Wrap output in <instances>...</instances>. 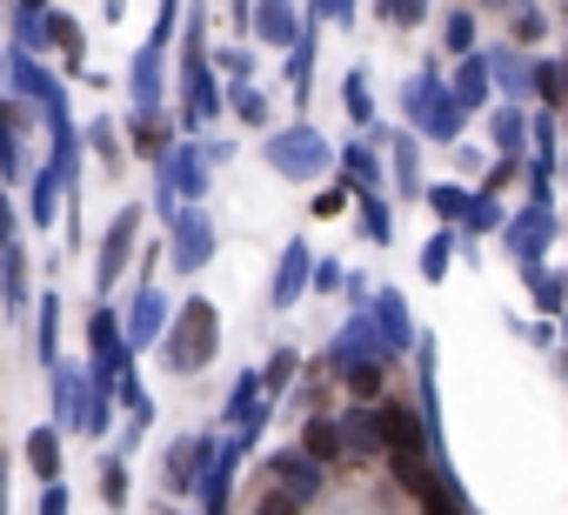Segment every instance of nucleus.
<instances>
[{"label": "nucleus", "instance_id": "obj_1", "mask_svg": "<svg viewBox=\"0 0 568 515\" xmlns=\"http://www.w3.org/2000/svg\"><path fill=\"white\" fill-rule=\"evenodd\" d=\"M207 329H214V315H207V309H187L181 342H174V362H181V368H194V362L207 355V349H201V342H207Z\"/></svg>", "mask_w": 568, "mask_h": 515}, {"label": "nucleus", "instance_id": "obj_2", "mask_svg": "<svg viewBox=\"0 0 568 515\" xmlns=\"http://www.w3.org/2000/svg\"><path fill=\"white\" fill-rule=\"evenodd\" d=\"M382 435H388L395 455H422V422L408 408H382Z\"/></svg>", "mask_w": 568, "mask_h": 515}, {"label": "nucleus", "instance_id": "obj_3", "mask_svg": "<svg viewBox=\"0 0 568 515\" xmlns=\"http://www.w3.org/2000/svg\"><path fill=\"white\" fill-rule=\"evenodd\" d=\"M315 462H342V435L328 428V422H308V442H302Z\"/></svg>", "mask_w": 568, "mask_h": 515}, {"label": "nucleus", "instance_id": "obj_4", "mask_svg": "<svg viewBox=\"0 0 568 515\" xmlns=\"http://www.w3.org/2000/svg\"><path fill=\"white\" fill-rule=\"evenodd\" d=\"M28 462H34L41 475H54V468H61V442H54V428H41V435L28 442Z\"/></svg>", "mask_w": 568, "mask_h": 515}, {"label": "nucleus", "instance_id": "obj_5", "mask_svg": "<svg viewBox=\"0 0 568 515\" xmlns=\"http://www.w3.org/2000/svg\"><path fill=\"white\" fill-rule=\"evenodd\" d=\"M355 395H382V368H355Z\"/></svg>", "mask_w": 568, "mask_h": 515}, {"label": "nucleus", "instance_id": "obj_6", "mask_svg": "<svg viewBox=\"0 0 568 515\" xmlns=\"http://www.w3.org/2000/svg\"><path fill=\"white\" fill-rule=\"evenodd\" d=\"M41 508H48V515H61V508H68V495H61V488H48V502H41Z\"/></svg>", "mask_w": 568, "mask_h": 515}, {"label": "nucleus", "instance_id": "obj_7", "mask_svg": "<svg viewBox=\"0 0 568 515\" xmlns=\"http://www.w3.org/2000/svg\"><path fill=\"white\" fill-rule=\"evenodd\" d=\"M261 515H295V502H267V508H261Z\"/></svg>", "mask_w": 568, "mask_h": 515}]
</instances>
